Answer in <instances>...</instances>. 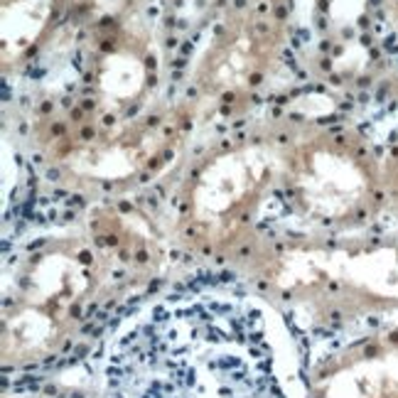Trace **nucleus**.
Instances as JSON below:
<instances>
[{"instance_id": "f257e3e1", "label": "nucleus", "mask_w": 398, "mask_h": 398, "mask_svg": "<svg viewBox=\"0 0 398 398\" xmlns=\"http://www.w3.org/2000/svg\"><path fill=\"white\" fill-rule=\"evenodd\" d=\"M106 398H287L265 312L231 292L172 295L123 325Z\"/></svg>"}]
</instances>
